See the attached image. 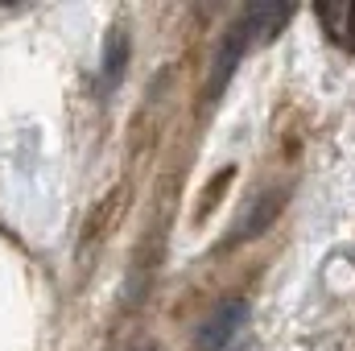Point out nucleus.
Listing matches in <instances>:
<instances>
[{
    "mask_svg": "<svg viewBox=\"0 0 355 351\" xmlns=\"http://www.w3.org/2000/svg\"><path fill=\"white\" fill-rule=\"evenodd\" d=\"M145 351H153V348H145Z\"/></svg>",
    "mask_w": 355,
    "mask_h": 351,
    "instance_id": "nucleus-6",
    "label": "nucleus"
},
{
    "mask_svg": "<svg viewBox=\"0 0 355 351\" xmlns=\"http://www.w3.org/2000/svg\"><path fill=\"white\" fill-rule=\"evenodd\" d=\"M281 211H285V190H261V194H252V198L244 203V211L236 215V223L227 228L223 248H236V244H244V240L265 236L268 228L277 223Z\"/></svg>",
    "mask_w": 355,
    "mask_h": 351,
    "instance_id": "nucleus-2",
    "label": "nucleus"
},
{
    "mask_svg": "<svg viewBox=\"0 0 355 351\" xmlns=\"http://www.w3.org/2000/svg\"><path fill=\"white\" fill-rule=\"evenodd\" d=\"M335 33H339V42H343L347 50H355V0L339 8V29H335Z\"/></svg>",
    "mask_w": 355,
    "mask_h": 351,
    "instance_id": "nucleus-5",
    "label": "nucleus"
},
{
    "mask_svg": "<svg viewBox=\"0 0 355 351\" xmlns=\"http://www.w3.org/2000/svg\"><path fill=\"white\" fill-rule=\"evenodd\" d=\"M248 323V302L244 298H227L211 310V318L198 327L194 335V351H223Z\"/></svg>",
    "mask_w": 355,
    "mask_h": 351,
    "instance_id": "nucleus-3",
    "label": "nucleus"
},
{
    "mask_svg": "<svg viewBox=\"0 0 355 351\" xmlns=\"http://www.w3.org/2000/svg\"><path fill=\"white\" fill-rule=\"evenodd\" d=\"M257 46V33H252V25H248V17L240 12L232 25H227V33H223V42H219V54H215V71H211V79H207V99L215 103L223 87L232 83V75L240 71V62H244V54Z\"/></svg>",
    "mask_w": 355,
    "mask_h": 351,
    "instance_id": "nucleus-1",
    "label": "nucleus"
},
{
    "mask_svg": "<svg viewBox=\"0 0 355 351\" xmlns=\"http://www.w3.org/2000/svg\"><path fill=\"white\" fill-rule=\"evenodd\" d=\"M124 67H128V33H124V29H107L103 67H99V83H103V91H112L120 79H124Z\"/></svg>",
    "mask_w": 355,
    "mask_h": 351,
    "instance_id": "nucleus-4",
    "label": "nucleus"
}]
</instances>
